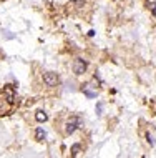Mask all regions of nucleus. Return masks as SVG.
I'll use <instances>...</instances> for the list:
<instances>
[{
	"label": "nucleus",
	"mask_w": 156,
	"mask_h": 158,
	"mask_svg": "<svg viewBox=\"0 0 156 158\" xmlns=\"http://www.w3.org/2000/svg\"><path fill=\"white\" fill-rule=\"evenodd\" d=\"M102 110H103V103H98V105H96V113H102Z\"/></svg>",
	"instance_id": "6e6552de"
},
{
	"label": "nucleus",
	"mask_w": 156,
	"mask_h": 158,
	"mask_svg": "<svg viewBox=\"0 0 156 158\" xmlns=\"http://www.w3.org/2000/svg\"><path fill=\"white\" fill-rule=\"evenodd\" d=\"M73 72H75V75H83L86 72V62L83 58H77L73 62Z\"/></svg>",
	"instance_id": "7ed1b4c3"
},
{
	"label": "nucleus",
	"mask_w": 156,
	"mask_h": 158,
	"mask_svg": "<svg viewBox=\"0 0 156 158\" xmlns=\"http://www.w3.org/2000/svg\"><path fill=\"white\" fill-rule=\"evenodd\" d=\"M43 82L48 85V87H57L58 83H60V78H58V75L55 73V72H47V73L43 75Z\"/></svg>",
	"instance_id": "f03ea898"
},
{
	"label": "nucleus",
	"mask_w": 156,
	"mask_h": 158,
	"mask_svg": "<svg viewBox=\"0 0 156 158\" xmlns=\"http://www.w3.org/2000/svg\"><path fill=\"white\" fill-rule=\"evenodd\" d=\"M82 90H83V93H85V95H86L88 98H95V97H96V90H93V87H91L90 83L83 85Z\"/></svg>",
	"instance_id": "20e7f679"
},
{
	"label": "nucleus",
	"mask_w": 156,
	"mask_h": 158,
	"mask_svg": "<svg viewBox=\"0 0 156 158\" xmlns=\"http://www.w3.org/2000/svg\"><path fill=\"white\" fill-rule=\"evenodd\" d=\"M35 118H37V122H47V113H45V112H42V110H40V112H37V115H35Z\"/></svg>",
	"instance_id": "39448f33"
},
{
	"label": "nucleus",
	"mask_w": 156,
	"mask_h": 158,
	"mask_svg": "<svg viewBox=\"0 0 156 158\" xmlns=\"http://www.w3.org/2000/svg\"><path fill=\"white\" fill-rule=\"evenodd\" d=\"M80 123H82L80 117H77V115L70 117V120L66 122V125H65V133H66V135H71V133H73V131L80 127Z\"/></svg>",
	"instance_id": "f257e3e1"
},
{
	"label": "nucleus",
	"mask_w": 156,
	"mask_h": 158,
	"mask_svg": "<svg viewBox=\"0 0 156 158\" xmlns=\"http://www.w3.org/2000/svg\"><path fill=\"white\" fill-rule=\"evenodd\" d=\"M35 138L38 140V142H43V140H45V131L42 130V128H37V131H35Z\"/></svg>",
	"instance_id": "423d86ee"
},
{
	"label": "nucleus",
	"mask_w": 156,
	"mask_h": 158,
	"mask_svg": "<svg viewBox=\"0 0 156 158\" xmlns=\"http://www.w3.org/2000/svg\"><path fill=\"white\" fill-rule=\"evenodd\" d=\"M78 152H80V145H73L71 147V156H77Z\"/></svg>",
	"instance_id": "0eeeda50"
}]
</instances>
